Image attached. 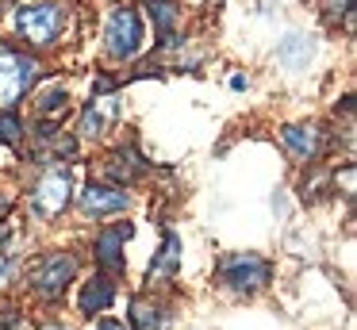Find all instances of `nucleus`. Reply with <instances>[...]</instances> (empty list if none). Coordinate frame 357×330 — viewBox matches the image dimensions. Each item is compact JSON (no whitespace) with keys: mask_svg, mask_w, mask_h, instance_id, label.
<instances>
[{"mask_svg":"<svg viewBox=\"0 0 357 330\" xmlns=\"http://www.w3.org/2000/svg\"><path fill=\"white\" fill-rule=\"evenodd\" d=\"M35 77H39V61L31 54L0 46V112H12L16 107V100L35 84Z\"/></svg>","mask_w":357,"mask_h":330,"instance_id":"1","label":"nucleus"},{"mask_svg":"<svg viewBox=\"0 0 357 330\" xmlns=\"http://www.w3.org/2000/svg\"><path fill=\"white\" fill-rule=\"evenodd\" d=\"M20 35L35 46H47L58 38V31L66 27V8L54 4V0H43V4H27L20 8V20H16Z\"/></svg>","mask_w":357,"mask_h":330,"instance_id":"2","label":"nucleus"},{"mask_svg":"<svg viewBox=\"0 0 357 330\" xmlns=\"http://www.w3.org/2000/svg\"><path fill=\"white\" fill-rule=\"evenodd\" d=\"M219 276H223L227 288L234 292H257L269 284L273 269L265 257H257V253H227L223 261H219Z\"/></svg>","mask_w":357,"mask_h":330,"instance_id":"3","label":"nucleus"},{"mask_svg":"<svg viewBox=\"0 0 357 330\" xmlns=\"http://www.w3.org/2000/svg\"><path fill=\"white\" fill-rule=\"evenodd\" d=\"M104 38H108V54L112 58H135L142 46V20L135 8H116L108 15V27H104Z\"/></svg>","mask_w":357,"mask_h":330,"instance_id":"4","label":"nucleus"},{"mask_svg":"<svg viewBox=\"0 0 357 330\" xmlns=\"http://www.w3.org/2000/svg\"><path fill=\"white\" fill-rule=\"evenodd\" d=\"M73 276H77V257L73 253H43L31 269V284L43 296H62Z\"/></svg>","mask_w":357,"mask_h":330,"instance_id":"5","label":"nucleus"},{"mask_svg":"<svg viewBox=\"0 0 357 330\" xmlns=\"http://www.w3.org/2000/svg\"><path fill=\"white\" fill-rule=\"evenodd\" d=\"M70 188H73V181H70V169H47V173L39 177V184H35V192H31V204H35V211H39L43 219H50V215H58L66 204H70Z\"/></svg>","mask_w":357,"mask_h":330,"instance_id":"6","label":"nucleus"},{"mask_svg":"<svg viewBox=\"0 0 357 330\" xmlns=\"http://www.w3.org/2000/svg\"><path fill=\"white\" fill-rule=\"evenodd\" d=\"M77 204L85 215H112V211H123L127 207V192L108 188V184H85Z\"/></svg>","mask_w":357,"mask_h":330,"instance_id":"7","label":"nucleus"},{"mask_svg":"<svg viewBox=\"0 0 357 330\" xmlns=\"http://www.w3.org/2000/svg\"><path fill=\"white\" fill-rule=\"evenodd\" d=\"M131 238V227L127 223H119V227H112V230H100L96 234V261H100L108 273H119L123 269V242Z\"/></svg>","mask_w":357,"mask_h":330,"instance_id":"8","label":"nucleus"},{"mask_svg":"<svg viewBox=\"0 0 357 330\" xmlns=\"http://www.w3.org/2000/svg\"><path fill=\"white\" fill-rule=\"evenodd\" d=\"M116 115H119L116 96H93L85 107V115H81V135H100L104 123H112Z\"/></svg>","mask_w":357,"mask_h":330,"instance_id":"9","label":"nucleus"},{"mask_svg":"<svg viewBox=\"0 0 357 330\" xmlns=\"http://www.w3.org/2000/svg\"><path fill=\"white\" fill-rule=\"evenodd\" d=\"M284 135V146L296 153V158H303V161H311L319 153V127H303V123H292V127H284L280 130Z\"/></svg>","mask_w":357,"mask_h":330,"instance_id":"10","label":"nucleus"},{"mask_svg":"<svg viewBox=\"0 0 357 330\" xmlns=\"http://www.w3.org/2000/svg\"><path fill=\"white\" fill-rule=\"evenodd\" d=\"M112 299H116V284H112L108 276H93V280L81 288V311L96 315V311H104Z\"/></svg>","mask_w":357,"mask_h":330,"instance_id":"11","label":"nucleus"},{"mask_svg":"<svg viewBox=\"0 0 357 330\" xmlns=\"http://www.w3.org/2000/svg\"><path fill=\"white\" fill-rule=\"evenodd\" d=\"M181 265V238L177 234H165L162 250H158V257L150 261V280H162V276H173Z\"/></svg>","mask_w":357,"mask_h":330,"instance_id":"12","label":"nucleus"},{"mask_svg":"<svg viewBox=\"0 0 357 330\" xmlns=\"http://www.w3.org/2000/svg\"><path fill=\"white\" fill-rule=\"evenodd\" d=\"M131 319L139 330H165L169 327V315H165V307L150 303V299H135L131 303Z\"/></svg>","mask_w":357,"mask_h":330,"instance_id":"13","label":"nucleus"},{"mask_svg":"<svg viewBox=\"0 0 357 330\" xmlns=\"http://www.w3.org/2000/svg\"><path fill=\"white\" fill-rule=\"evenodd\" d=\"M66 100H70L66 84H62V81H54V84H47V89L39 92V100H35V112H39L43 119H54V115H62V112H66Z\"/></svg>","mask_w":357,"mask_h":330,"instance_id":"14","label":"nucleus"},{"mask_svg":"<svg viewBox=\"0 0 357 330\" xmlns=\"http://www.w3.org/2000/svg\"><path fill=\"white\" fill-rule=\"evenodd\" d=\"M277 54H280V61H284L288 69H300V66H307V58H311V43L303 35H288Z\"/></svg>","mask_w":357,"mask_h":330,"instance_id":"15","label":"nucleus"},{"mask_svg":"<svg viewBox=\"0 0 357 330\" xmlns=\"http://www.w3.org/2000/svg\"><path fill=\"white\" fill-rule=\"evenodd\" d=\"M150 15H154L158 31H162V43L169 46L173 43V23H177V4H169V0H150Z\"/></svg>","mask_w":357,"mask_h":330,"instance_id":"16","label":"nucleus"},{"mask_svg":"<svg viewBox=\"0 0 357 330\" xmlns=\"http://www.w3.org/2000/svg\"><path fill=\"white\" fill-rule=\"evenodd\" d=\"M20 130H24V123H20L16 115L0 112V142H20Z\"/></svg>","mask_w":357,"mask_h":330,"instance_id":"17","label":"nucleus"},{"mask_svg":"<svg viewBox=\"0 0 357 330\" xmlns=\"http://www.w3.org/2000/svg\"><path fill=\"white\" fill-rule=\"evenodd\" d=\"M326 15H331V20L346 15V23H349V0H326Z\"/></svg>","mask_w":357,"mask_h":330,"instance_id":"18","label":"nucleus"},{"mask_svg":"<svg viewBox=\"0 0 357 330\" xmlns=\"http://www.w3.org/2000/svg\"><path fill=\"white\" fill-rule=\"evenodd\" d=\"M96 330H127V327H123V322H116V319H104Z\"/></svg>","mask_w":357,"mask_h":330,"instance_id":"19","label":"nucleus"},{"mask_svg":"<svg viewBox=\"0 0 357 330\" xmlns=\"http://www.w3.org/2000/svg\"><path fill=\"white\" fill-rule=\"evenodd\" d=\"M4 207H8V200H4V196H0V211H4Z\"/></svg>","mask_w":357,"mask_h":330,"instance_id":"20","label":"nucleus"}]
</instances>
